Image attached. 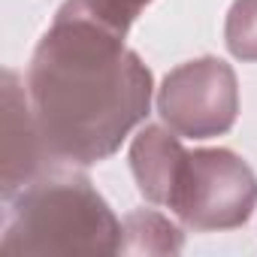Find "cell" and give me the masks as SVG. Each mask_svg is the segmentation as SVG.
Wrapping results in <instances>:
<instances>
[{"instance_id": "cell-1", "label": "cell", "mask_w": 257, "mask_h": 257, "mask_svg": "<svg viewBox=\"0 0 257 257\" xmlns=\"http://www.w3.org/2000/svg\"><path fill=\"white\" fill-rule=\"evenodd\" d=\"M28 100L49 158L91 167L112 158L149 115L152 73L124 34L67 0L34 49Z\"/></svg>"}, {"instance_id": "cell-2", "label": "cell", "mask_w": 257, "mask_h": 257, "mask_svg": "<svg viewBox=\"0 0 257 257\" xmlns=\"http://www.w3.org/2000/svg\"><path fill=\"white\" fill-rule=\"evenodd\" d=\"M4 203L0 254L121 251V221L82 173L40 176Z\"/></svg>"}, {"instance_id": "cell-3", "label": "cell", "mask_w": 257, "mask_h": 257, "mask_svg": "<svg viewBox=\"0 0 257 257\" xmlns=\"http://www.w3.org/2000/svg\"><path fill=\"white\" fill-rule=\"evenodd\" d=\"M164 209L197 233L236 230L257 209V176L230 149L185 152Z\"/></svg>"}, {"instance_id": "cell-4", "label": "cell", "mask_w": 257, "mask_h": 257, "mask_svg": "<svg viewBox=\"0 0 257 257\" xmlns=\"http://www.w3.org/2000/svg\"><path fill=\"white\" fill-rule=\"evenodd\" d=\"M158 112L179 137H224L239 115V85L233 67L212 55L176 67L158 91Z\"/></svg>"}, {"instance_id": "cell-5", "label": "cell", "mask_w": 257, "mask_h": 257, "mask_svg": "<svg viewBox=\"0 0 257 257\" xmlns=\"http://www.w3.org/2000/svg\"><path fill=\"white\" fill-rule=\"evenodd\" d=\"M49 158L40 127L34 121V109L28 100V88L19 85L13 70H4V200L16 197L22 188L43 176V161Z\"/></svg>"}, {"instance_id": "cell-6", "label": "cell", "mask_w": 257, "mask_h": 257, "mask_svg": "<svg viewBox=\"0 0 257 257\" xmlns=\"http://www.w3.org/2000/svg\"><path fill=\"white\" fill-rule=\"evenodd\" d=\"M185 152L188 149L182 146L179 134L170 131V127L149 124L137 134V140L131 143V170H134L140 194L149 203H155V206L167 203Z\"/></svg>"}, {"instance_id": "cell-7", "label": "cell", "mask_w": 257, "mask_h": 257, "mask_svg": "<svg viewBox=\"0 0 257 257\" xmlns=\"http://www.w3.org/2000/svg\"><path fill=\"white\" fill-rule=\"evenodd\" d=\"M182 245V230L152 209L131 212L121 224V251L127 254H179Z\"/></svg>"}, {"instance_id": "cell-8", "label": "cell", "mask_w": 257, "mask_h": 257, "mask_svg": "<svg viewBox=\"0 0 257 257\" xmlns=\"http://www.w3.org/2000/svg\"><path fill=\"white\" fill-rule=\"evenodd\" d=\"M224 43L233 58L257 61V0H233L224 25Z\"/></svg>"}, {"instance_id": "cell-9", "label": "cell", "mask_w": 257, "mask_h": 257, "mask_svg": "<svg viewBox=\"0 0 257 257\" xmlns=\"http://www.w3.org/2000/svg\"><path fill=\"white\" fill-rule=\"evenodd\" d=\"M149 4L152 0H79V7L85 13H91L97 22H103L106 28H112L115 34H124V37Z\"/></svg>"}]
</instances>
